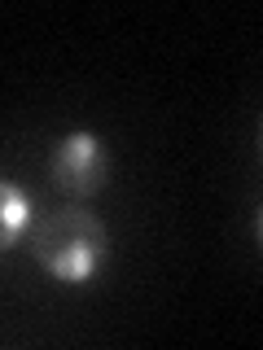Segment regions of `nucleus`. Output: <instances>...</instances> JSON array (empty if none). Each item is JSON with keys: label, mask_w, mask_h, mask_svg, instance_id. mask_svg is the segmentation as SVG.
Wrapping results in <instances>:
<instances>
[{"label": "nucleus", "mask_w": 263, "mask_h": 350, "mask_svg": "<svg viewBox=\"0 0 263 350\" xmlns=\"http://www.w3.org/2000/svg\"><path fill=\"white\" fill-rule=\"evenodd\" d=\"M27 224H31L27 193L14 189L9 180H0V254H5L9 245H18V237L27 232Z\"/></svg>", "instance_id": "obj_3"}, {"label": "nucleus", "mask_w": 263, "mask_h": 350, "mask_svg": "<svg viewBox=\"0 0 263 350\" xmlns=\"http://www.w3.org/2000/svg\"><path fill=\"white\" fill-rule=\"evenodd\" d=\"M49 175H53V189L66 197H97L110 184V149L92 131H71V136H62L58 153H53Z\"/></svg>", "instance_id": "obj_2"}, {"label": "nucleus", "mask_w": 263, "mask_h": 350, "mask_svg": "<svg viewBox=\"0 0 263 350\" xmlns=\"http://www.w3.org/2000/svg\"><path fill=\"white\" fill-rule=\"evenodd\" d=\"M31 254L49 276L66 284H88L110 258V232L92 211L62 206V211H49L36 224Z\"/></svg>", "instance_id": "obj_1"}]
</instances>
